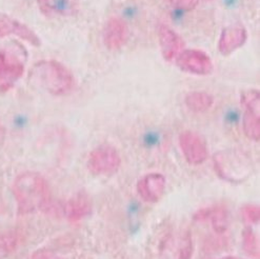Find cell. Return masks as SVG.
Masks as SVG:
<instances>
[{"instance_id":"obj_1","label":"cell","mask_w":260,"mask_h":259,"mask_svg":"<svg viewBox=\"0 0 260 259\" xmlns=\"http://www.w3.org/2000/svg\"><path fill=\"white\" fill-rule=\"evenodd\" d=\"M13 195L19 214L46 211L51 206V192L47 180L36 172H24L13 183Z\"/></svg>"},{"instance_id":"obj_2","label":"cell","mask_w":260,"mask_h":259,"mask_svg":"<svg viewBox=\"0 0 260 259\" xmlns=\"http://www.w3.org/2000/svg\"><path fill=\"white\" fill-rule=\"evenodd\" d=\"M30 79L52 95H66L74 86V77L71 72L56 60H41L30 71Z\"/></svg>"},{"instance_id":"obj_3","label":"cell","mask_w":260,"mask_h":259,"mask_svg":"<svg viewBox=\"0 0 260 259\" xmlns=\"http://www.w3.org/2000/svg\"><path fill=\"white\" fill-rule=\"evenodd\" d=\"M26 52L19 45L0 50V93L12 89L24 73Z\"/></svg>"},{"instance_id":"obj_4","label":"cell","mask_w":260,"mask_h":259,"mask_svg":"<svg viewBox=\"0 0 260 259\" xmlns=\"http://www.w3.org/2000/svg\"><path fill=\"white\" fill-rule=\"evenodd\" d=\"M121 166V157L118 151L110 145H100L89 155L88 169L96 176H111Z\"/></svg>"},{"instance_id":"obj_5","label":"cell","mask_w":260,"mask_h":259,"mask_svg":"<svg viewBox=\"0 0 260 259\" xmlns=\"http://www.w3.org/2000/svg\"><path fill=\"white\" fill-rule=\"evenodd\" d=\"M213 164L217 175L229 182L240 183L250 176V167L241 158L230 154L218 153L214 155Z\"/></svg>"},{"instance_id":"obj_6","label":"cell","mask_w":260,"mask_h":259,"mask_svg":"<svg viewBox=\"0 0 260 259\" xmlns=\"http://www.w3.org/2000/svg\"><path fill=\"white\" fill-rule=\"evenodd\" d=\"M240 103L244 108L242 117L243 133L249 139L259 142L260 140V119L259 105L260 94L257 90H248L241 94Z\"/></svg>"},{"instance_id":"obj_7","label":"cell","mask_w":260,"mask_h":259,"mask_svg":"<svg viewBox=\"0 0 260 259\" xmlns=\"http://www.w3.org/2000/svg\"><path fill=\"white\" fill-rule=\"evenodd\" d=\"M176 66L185 73L206 76L212 74L214 70L210 56L200 50H183L176 57Z\"/></svg>"},{"instance_id":"obj_8","label":"cell","mask_w":260,"mask_h":259,"mask_svg":"<svg viewBox=\"0 0 260 259\" xmlns=\"http://www.w3.org/2000/svg\"><path fill=\"white\" fill-rule=\"evenodd\" d=\"M179 146L185 160L190 165L204 164L209 156L206 140L193 131H184L179 135Z\"/></svg>"},{"instance_id":"obj_9","label":"cell","mask_w":260,"mask_h":259,"mask_svg":"<svg viewBox=\"0 0 260 259\" xmlns=\"http://www.w3.org/2000/svg\"><path fill=\"white\" fill-rule=\"evenodd\" d=\"M167 185L166 177L160 173H150L137 182L136 190L139 197L148 204H156L165 194Z\"/></svg>"},{"instance_id":"obj_10","label":"cell","mask_w":260,"mask_h":259,"mask_svg":"<svg viewBox=\"0 0 260 259\" xmlns=\"http://www.w3.org/2000/svg\"><path fill=\"white\" fill-rule=\"evenodd\" d=\"M15 35L34 47H40L41 40L32 28L24 23L10 17L7 14L0 13V38Z\"/></svg>"},{"instance_id":"obj_11","label":"cell","mask_w":260,"mask_h":259,"mask_svg":"<svg viewBox=\"0 0 260 259\" xmlns=\"http://www.w3.org/2000/svg\"><path fill=\"white\" fill-rule=\"evenodd\" d=\"M248 39V32L241 23L225 26L219 37L218 50L221 55L229 56L241 48Z\"/></svg>"},{"instance_id":"obj_12","label":"cell","mask_w":260,"mask_h":259,"mask_svg":"<svg viewBox=\"0 0 260 259\" xmlns=\"http://www.w3.org/2000/svg\"><path fill=\"white\" fill-rule=\"evenodd\" d=\"M128 26L126 22L119 17L110 18L104 28L105 46L111 51L121 49L128 39Z\"/></svg>"},{"instance_id":"obj_13","label":"cell","mask_w":260,"mask_h":259,"mask_svg":"<svg viewBox=\"0 0 260 259\" xmlns=\"http://www.w3.org/2000/svg\"><path fill=\"white\" fill-rule=\"evenodd\" d=\"M158 38L164 59L171 62L183 51L182 38L169 25L160 24L158 27Z\"/></svg>"},{"instance_id":"obj_14","label":"cell","mask_w":260,"mask_h":259,"mask_svg":"<svg viewBox=\"0 0 260 259\" xmlns=\"http://www.w3.org/2000/svg\"><path fill=\"white\" fill-rule=\"evenodd\" d=\"M194 220L204 222L210 220L214 231L217 234L224 233L230 225V213L225 206L215 205L198 210L194 214Z\"/></svg>"},{"instance_id":"obj_15","label":"cell","mask_w":260,"mask_h":259,"mask_svg":"<svg viewBox=\"0 0 260 259\" xmlns=\"http://www.w3.org/2000/svg\"><path fill=\"white\" fill-rule=\"evenodd\" d=\"M92 199L85 192H78L72 196L64 206L63 212L66 217L71 222H77L88 217L92 213Z\"/></svg>"},{"instance_id":"obj_16","label":"cell","mask_w":260,"mask_h":259,"mask_svg":"<svg viewBox=\"0 0 260 259\" xmlns=\"http://www.w3.org/2000/svg\"><path fill=\"white\" fill-rule=\"evenodd\" d=\"M41 13L47 16H71L77 12L78 0H37Z\"/></svg>"},{"instance_id":"obj_17","label":"cell","mask_w":260,"mask_h":259,"mask_svg":"<svg viewBox=\"0 0 260 259\" xmlns=\"http://www.w3.org/2000/svg\"><path fill=\"white\" fill-rule=\"evenodd\" d=\"M185 105L194 113H205L214 105V97L207 92H191L185 96Z\"/></svg>"},{"instance_id":"obj_18","label":"cell","mask_w":260,"mask_h":259,"mask_svg":"<svg viewBox=\"0 0 260 259\" xmlns=\"http://www.w3.org/2000/svg\"><path fill=\"white\" fill-rule=\"evenodd\" d=\"M242 249L251 258L259 259V242L255 232L250 226L242 231Z\"/></svg>"},{"instance_id":"obj_19","label":"cell","mask_w":260,"mask_h":259,"mask_svg":"<svg viewBox=\"0 0 260 259\" xmlns=\"http://www.w3.org/2000/svg\"><path fill=\"white\" fill-rule=\"evenodd\" d=\"M18 246V237L16 234L8 232L0 233V259L8 258Z\"/></svg>"},{"instance_id":"obj_20","label":"cell","mask_w":260,"mask_h":259,"mask_svg":"<svg viewBox=\"0 0 260 259\" xmlns=\"http://www.w3.org/2000/svg\"><path fill=\"white\" fill-rule=\"evenodd\" d=\"M193 254V240L191 231H185L181 238L180 248L178 251V259H191Z\"/></svg>"},{"instance_id":"obj_21","label":"cell","mask_w":260,"mask_h":259,"mask_svg":"<svg viewBox=\"0 0 260 259\" xmlns=\"http://www.w3.org/2000/svg\"><path fill=\"white\" fill-rule=\"evenodd\" d=\"M241 215L248 223L256 224L260 219V208L255 204H247L241 207Z\"/></svg>"},{"instance_id":"obj_22","label":"cell","mask_w":260,"mask_h":259,"mask_svg":"<svg viewBox=\"0 0 260 259\" xmlns=\"http://www.w3.org/2000/svg\"><path fill=\"white\" fill-rule=\"evenodd\" d=\"M172 7L180 11H192L194 10L199 0H168Z\"/></svg>"},{"instance_id":"obj_23","label":"cell","mask_w":260,"mask_h":259,"mask_svg":"<svg viewBox=\"0 0 260 259\" xmlns=\"http://www.w3.org/2000/svg\"><path fill=\"white\" fill-rule=\"evenodd\" d=\"M32 259H62V258L56 256L53 252L49 250L43 249L35 252L32 256Z\"/></svg>"},{"instance_id":"obj_24","label":"cell","mask_w":260,"mask_h":259,"mask_svg":"<svg viewBox=\"0 0 260 259\" xmlns=\"http://www.w3.org/2000/svg\"><path fill=\"white\" fill-rule=\"evenodd\" d=\"M5 138H6V130L5 127L0 126V145H3Z\"/></svg>"},{"instance_id":"obj_25","label":"cell","mask_w":260,"mask_h":259,"mask_svg":"<svg viewBox=\"0 0 260 259\" xmlns=\"http://www.w3.org/2000/svg\"><path fill=\"white\" fill-rule=\"evenodd\" d=\"M220 259H238V258L233 257V256H228V257H223V258H220Z\"/></svg>"}]
</instances>
